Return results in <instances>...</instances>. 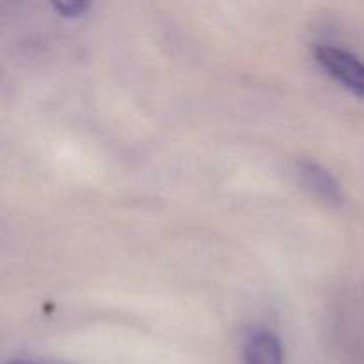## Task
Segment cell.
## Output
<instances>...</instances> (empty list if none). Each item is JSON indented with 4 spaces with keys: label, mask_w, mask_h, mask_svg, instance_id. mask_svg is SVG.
Masks as SVG:
<instances>
[{
    "label": "cell",
    "mask_w": 364,
    "mask_h": 364,
    "mask_svg": "<svg viewBox=\"0 0 364 364\" xmlns=\"http://www.w3.org/2000/svg\"><path fill=\"white\" fill-rule=\"evenodd\" d=\"M6 364H36V363H31V361H9Z\"/></svg>",
    "instance_id": "5"
},
{
    "label": "cell",
    "mask_w": 364,
    "mask_h": 364,
    "mask_svg": "<svg viewBox=\"0 0 364 364\" xmlns=\"http://www.w3.org/2000/svg\"><path fill=\"white\" fill-rule=\"evenodd\" d=\"M52 6L57 13L70 18V16H82L84 13H87L91 4L89 2H53Z\"/></svg>",
    "instance_id": "4"
},
{
    "label": "cell",
    "mask_w": 364,
    "mask_h": 364,
    "mask_svg": "<svg viewBox=\"0 0 364 364\" xmlns=\"http://www.w3.org/2000/svg\"><path fill=\"white\" fill-rule=\"evenodd\" d=\"M315 57L320 66L333 78H336L343 87L364 100V63L354 53L336 46H318Z\"/></svg>",
    "instance_id": "1"
},
{
    "label": "cell",
    "mask_w": 364,
    "mask_h": 364,
    "mask_svg": "<svg viewBox=\"0 0 364 364\" xmlns=\"http://www.w3.org/2000/svg\"><path fill=\"white\" fill-rule=\"evenodd\" d=\"M283 347L276 334L258 331L244 345V364H283Z\"/></svg>",
    "instance_id": "3"
},
{
    "label": "cell",
    "mask_w": 364,
    "mask_h": 364,
    "mask_svg": "<svg viewBox=\"0 0 364 364\" xmlns=\"http://www.w3.org/2000/svg\"><path fill=\"white\" fill-rule=\"evenodd\" d=\"M297 173L299 183L309 192V194L316 196L322 199L327 205H340L341 203V191L338 181L334 180L333 174L322 166L311 160H301L295 167Z\"/></svg>",
    "instance_id": "2"
}]
</instances>
